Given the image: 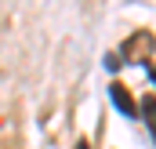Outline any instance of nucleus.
Listing matches in <instances>:
<instances>
[{
	"label": "nucleus",
	"mask_w": 156,
	"mask_h": 149,
	"mask_svg": "<svg viewBox=\"0 0 156 149\" xmlns=\"http://www.w3.org/2000/svg\"><path fill=\"white\" fill-rule=\"evenodd\" d=\"M73 149H91V146H87V142H76V146H73Z\"/></svg>",
	"instance_id": "obj_4"
},
{
	"label": "nucleus",
	"mask_w": 156,
	"mask_h": 149,
	"mask_svg": "<svg viewBox=\"0 0 156 149\" xmlns=\"http://www.w3.org/2000/svg\"><path fill=\"white\" fill-rule=\"evenodd\" d=\"M138 116H145V127H149V135L156 138V95H145L138 102Z\"/></svg>",
	"instance_id": "obj_2"
},
{
	"label": "nucleus",
	"mask_w": 156,
	"mask_h": 149,
	"mask_svg": "<svg viewBox=\"0 0 156 149\" xmlns=\"http://www.w3.org/2000/svg\"><path fill=\"white\" fill-rule=\"evenodd\" d=\"M109 98H113V106H116L127 120H138V102L131 98V91H127L123 84H109Z\"/></svg>",
	"instance_id": "obj_1"
},
{
	"label": "nucleus",
	"mask_w": 156,
	"mask_h": 149,
	"mask_svg": "<svg viewBox=\"0 0 156 149\" xmlns=\"http://www.w3.org/2000/svg\"><path fill=\"white\" fill-rule=\"evenodd\" d=\"M120 66H123V55H109V58H105V69H109V73H116Z\"/></svg>",
	"instance_id": "obj_3"
},
{
	"label": "nucleus",
	"mask_w": 156,
	"mask_h": 149,
	"mask_svg": "<svg viewBox=\"0 0 156 149\" xmlns=\"http://www.w3.org/2000/svg\"><path fill=\"white\" fill-rule=\"evenodd\" d=\"M153 80H156V69H153Z\"/></svg>",
	"instance_id": "obj_5"
}]
</instances>
